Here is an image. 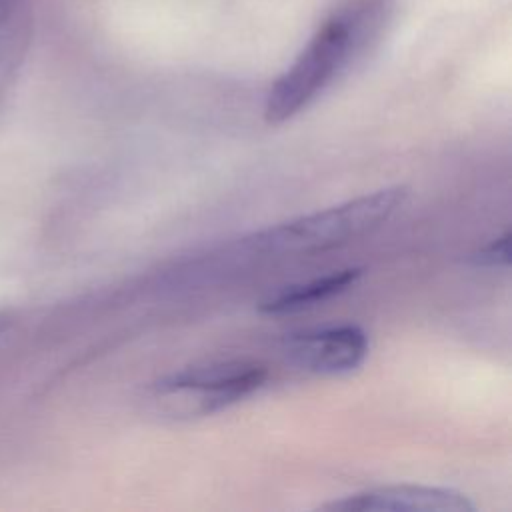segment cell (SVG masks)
Wrapping results in <instances>:
<instances>
[{
  "label": "cell",
  "instance_id": "1",
  "mask_svg": "<svg viewBox=\"0 0 512 512\" xmlns=\"http://www.w3.org/2000/svg\"><path fill=\"white\" fill-rule=\"evenodd\" d=\"M390 12V0H346L332 10L268 90L266 122H286L314 102L378 38Z\"/></svg>",
  "mask_w": 512,
  "mask_h": 512
},
{
  "label": "cell",
  "instance_id": "2",
  "mask_svg": "<svg viewBox=\"0 0 512 512\" xmlns=\"http://www.w3.org/2000/svg\"><path fill=\"white\" fill-rule=\"evenodd\" d=\"M408 190L390 186L354 200L270 226L254 234L248 244L266 254H298L328 250L356 240L384 224L404 202Z\"/></svg>",
  "mask_w": 512,
  "mask_h": 512
},
{
  "label": "cell",
  "instance_id": "3",
  "mask_svg": "<svg viewBox=\"0 0 512 512\" xmlns=\"http://www.w3.org/2000/svg\"><path fill=\"white\" fill-rule=\"evenodd\" d=\"M268 372L252 362H216L192 366L160 378L154 386V398L170 414L206 416L228 408L254 394Z\"/></svg>",
  "mask_w": 512,
  "mask_h": 512
},
{
  "label": "cell",
  "instance_id": "4",
  "mask_svg": "<svg viewBox=\"0 0 512 512\" xmlns=\"http://www.w3.org/2000/svg\"><path fill=\"white\" fill-rule=\"evenodd\" d=\"M288 360L312 374L338 376L356 370L368 354V336L356 324L322 326L292 334L284 342Z\"/></svg>",
  "mask_w": 512,
  "mask_h": 512
},
{
  "label": "cell",
  "instance_id": "5",
  "mask_svg": "<svg viewBox=\"0 0 512 512\" xmlns=\"http://www.w3.org/2000/svg\"><path fill=\"white\" fill-rule=\"evenodd\" d=\"M344 512H472L470 498L452 488L392 484L344 496L322 506Z\"/></svg>",
  "mask_w": 512,
  "mask_h": 512
},
{
  "label": "cell",
  "instance_id": "6",
  "mask_svg": "<svg viewBox=\"0 0 512 512\" xmlns=\"http://www.w3.org/2000/svg\"><path fill=\"white\" fill-rule=\"evenodd\" d=\"M362 276V268H344L334 270L324 276H318L314 280L286 286L274 294H270L266 300L260 302V312L264 314H292L300 312L304 308H310L318 302H324L336 294L346 292L350 286L358 282Z\"/></svg>",
  "mask_w": 512,
  "mask_h": 512
},
{
  "label": "cell",
  "instance_id": "7",
  "mask_svg": "<svg viewBox=\"0 0 512 512\" xmlns=\"http://www.w3.org/2000/svg\"><path fill=\"white\" fill-rule=\"evenodd\" d=\"M30 42L28 0H0V100L14 84Z\"/></svg>",
  "mask_w": 512,
  "mask_h": 512
},
{
  "label": "cell",
  "instance_id": "8",
  "mask_svg": "<svg viewBox=\"0 0 512 512\" xmlns=\"http://www.w3.org/2000/svg\"><path fill=\"white\" fill-rule=\"evenodd\" d=\"M470 262L482 268L508 266L510 264V232H504L502 236L490 240L486 246L476 250L470 256Z\"/></svg>",
  "mask_w": 512,
  "mask_h": 512
}]
</instances>
